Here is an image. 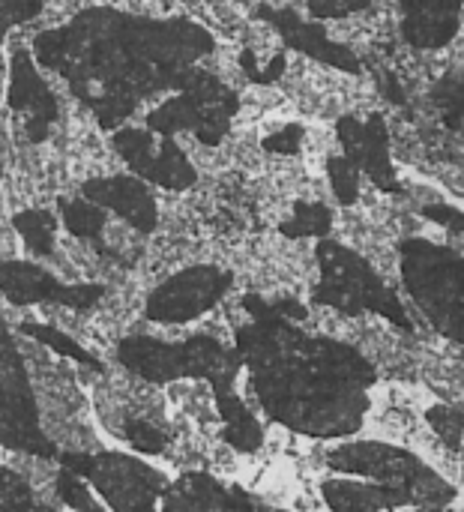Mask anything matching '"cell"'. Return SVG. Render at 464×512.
<instances>
[{
	"label": "cell",
	"mask_w": 464,
	"mask_h": 512,
	"mask_svg": "<svg viewBox=\"0 0 464 512\" xmlns=\"http://www.w3.org/2000/svg\"><path fill=\"white\" fill-rule=\"evenodd\" d=\"M324 165H327V180H330V189H333V198L339 204H357L360 201V192H363V174L360 168L342 153V156H324Z\"/></svg>",
	"instance_id": "7c38bea8"
},
{
	"label": "cell",
	"mask_w": 464,
	"mask_h": 512,
	"mask_svg": "<svg viewBox=\"0 0 464 512\" xmlns=\"http://www.w3.org/2000/svg\"><path fill=\"white\" fill-rule=\"evenodd\" d=\"M405 39L420 51H441L459 36L462 0H399Z\"/></svg>",
	"instance_id": "52a82bcc"
},
{
	"label": "cell",
	"mask_w": 464,
	"mask_h": 512,
	"mask_svg": "<svg viewBox=\"0 0 464 512\" xmlns=\"http://www.w3.org/2000/svg\"><path fill=\"white\" fill-rule=\"evenodd\" d=\"M60 213H63L60 216L63 228L72 237H78V240H99L108 231V213L99 204L87 201V198H69V201H63L60 204Z\"/></svg>",
	"instance_id": "8fae6325"
},
{
	"label": "cell",
	"mask_w": 464,
	"mask_h": 512,
	"mask_svg": "<svg viewBox=\"0 0 464 512\" xmlns=\"http://www.w3.org/2000/svg\"><path fill=\"white\" fill-rule=\"evenodd\" d=\"M228 441H231V447H237L243 453L261 447V429H258V423H255V417L249 411L228 423Z\"/></svg>",
	"instance_id": "5bb4252c"
},
{
	"label": "cell",
	"mask_w": 464,
	"mask_h": 512,
	"mask_svg": "<svg viewBox=\"0 0 464 512\" xmlns=\"http://www.w3.org/2000/svg\"><path fill=\"white\" fill-rule=\"evenodd\" d=\"M69 474H84L117 512H153L162 480L138 462L123 456H63Z\"/></svg>",
	"instance_id": "3957f363"
},
{
	"label": "cell",
	"mask_w": 464,
	"mask_h": 512,
	"mask_svg": "<svg viewBox=\"0 0 464 512\" xmlns=\"http://www.w3.org/2000/svg\"><path fill=\"white\" fill-rule=\"evenodd\" d=\"M0 291L12 303H42V300H63L66 285H60L48 270L27 264V261H0Z\"/></svg>",
	"instance_id": "ba28073f"
},
{
	"label": "cell",
	"mask_w": 464,
	"mask_h": 512,
	"mask_svg": "<svg viewBox=\"0 0 464 512\" xmlns=\"http://www.w3.org/2000/svg\"><path fill=\"white\" fill-rule=\"evenodd\" d=\"M405 282L426 315L462 339V261L456 252L414 240L405 246Z\"/></svg>",
	"instance_id": "7a4b0ae2"
},
{
	"label": "cell",
	"mask_w": 464,
	"mask_h": 512,
	"mask_svg": "<svg viewBox=\"0 0 464 512\" xmlns=\"http://www.w3.org/2000/svg\"><path fill=\"white\" fill-rule=\"evenodd\" d=\"M21 330H24L27 336H33L36 342H42L45 348H51V351H57V354H63V357H69V360H78V363H84V366H96V369H102V366H99V360H96L90 351H84L75 339H69L66 333H60V330H54V327L24 324Z\"/></svg>",
	"instance_id": "4fadbf2b"
},
{
	"label": "cell",
	"mask_w": 464,
	"mask_h": 512,
	"mask_svg": "<svg viewBox=\"0 0 464 512\" xmlns=\"http://www.w3.org/2000/svg\"><path fill=\"white\" fill-rule=\"evenodd\" d=\"M126 438H129V444L132 447H138L141 453H162L165 450V435L156 429V426H150L147 420H132L129 426H126Z\"/></svg>",
	"instance_id": "9a60e30c"
},
{
	"label": "cell",
	"mask_w": 464,
	"mask_h": 512,
	"mask_svg": "<svg viewBox=\"0 0 464 512\" xmlns=\"http://www.w3.org/2000/svg\"><path fill=\"white\" fill-rule=\"evenodd\" d=\"M318 261H321V273H324L321 285L315 288L318 303L336 306L348 315L372 309V312L390 318L393 324L408 327V315H405L402 303L363 258H357L354 252H348L336 243H324L318 249Z\"/></svg>",
	"instance_id": "6da1fadb"
},
{
	"label": "cell",
	"mask_w": 464,
	"mask_h": 512,
	"mask_svg": "<svg viewBox=\"0 0 464 512\" xmlns=\"http://www.w3.org/2000/svg\"><path fill=\"white\" fill-rule=\"evenodd\" d=\"M234 276L219 267H189L162 282L147 300V318L162 324H186L213 309L231 288Z\"/></svg>",
	"instance_id": "277c9868"
},
{
	"label": "cell",
	"mask_w": 464,
	"mask_h": 512,
	"mask_svg": "<svg viewBox=\"0 0 464 512\" xmlns=\"http://www.w3.org/2000/svg\"><path fill=\"white\" fill-rule=\"evenodd\" d=\"M84 198L99 204L102 210H114L132 231H153L159 225V204L156 195L135 177L102 174L84 183Z\"/></svg>",
	"instance_id": "8992f818"
},
{
	"label": "cell",
	"mask_w": 464,
	"mask_h": 512,
	"mask_svg": "<svg viewBox=\"0 0 464 512\" xmlns=\"http://www.w3.org/2000/svg\"><path fill=\"white\" fill-rule=\"evenodd\" d=\"M333 468L339 471H354V474H375L381 480H393L399 489H405L411 498L417 492H423V486L429 489V483H438L435 477H429V471L414 462L408 453H399L393 447L384 444H351L342 447L339 453L330 456Z\"/></svg>",
	"instance_id": "5b68a950"
},
{
	"label": "cell",
	"mask_w": 464,
	"mask_h": 512,
	"mask_svg": "<svg viewBox=\"0 0 464 512\" xmlns=\"http://www.w3.org/2000/svg\"><path fill=\"white\" fill-rule=\"evenodd\" d=\"M411 495L399 486H351V483H330L327 486V504L333 512H378L387 507L408 504Z\"/></svg>",
	"instance_id": "9c48e42d"
},
{
	"label": "cell",
	"mask_w": 464,
	"mask_h": 512,
	"mask_svg": "<svg viewBox=\"0 0 464 512\" xmlns=\"http://www.w3.org/2000/svg\"><path fill=\"white\" fill-rule=\"evenodd\" d=\"M15 231L33 255H54L57 249V219L45 207H24L15 213Z\"/></svg>",
	"instance_id": "30bf717a"
}]
</instances>
